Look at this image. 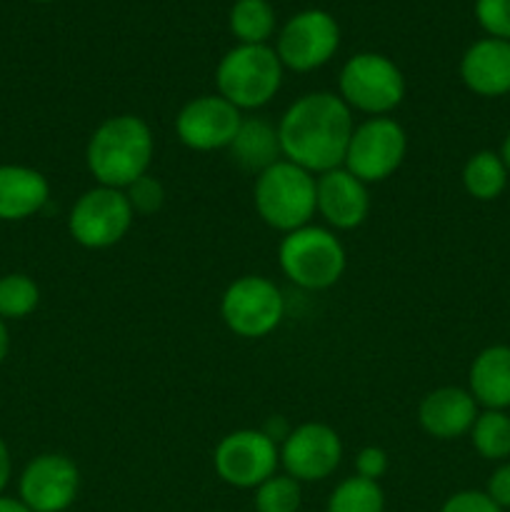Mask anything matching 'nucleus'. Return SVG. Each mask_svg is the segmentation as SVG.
Instances as JSON below:
<instances>
[{
	"label": "nucleus",
	"instance_id": "1",
	"mask_svg": "<svg viewBox=\"0 0 510 512\" xmlns=\"http://www.w3.org/2000/svg\"><path fill=\"white\" fill-rule=\"evenodd\" d=\"M355 130L353 110L335 93H308L295 100L278 123L283 160L313 175L343 168Z\"/></svg>",
	"mask_w": 510,
	"mask_h": 512
},
{
	"label": "nucleus",
	"instance_id": "2",
	"mask_svg": "<svg viewBox=\"0 0 510 512\" xmlns=\"http://www.w3.org/2000/svg\"><path fill=\"white\" fill-rule=\"evenodd\" d=\"M155 155V138L140 115H110L93 130L85 148V165L95 183L125 190L148 175Z\"/></svg>",
	"mask_w": 510,
	"mask_h": 512
},
{
	"label": "nucleus",
	"instance_id": "3",
	"mask_svg": "<svg viewBox=\"0 0 510 512\" xmlns=\"http://www.w3.org/2000/svg\"><path fill=\"white\" fill-rule=\"evenodd\" d=\"M283 70L270 45H235L215 68L218 95L238 110H258L278 95Z\"/></svg>",
	"mask_w": 510,
	"mask_h": 512
},
{
	"label": "nucleus",
	"instance_id": "4",
	"mask_svg": "<svg viewBox=\"0 0 510 512\" xmlns=\"http://www.w3.org/2000/svg\"><path fill=\"white\" fill-rule=\"evenodd\" d=\"M253 205L260 220L280 233L310 225L315 215V175L288 160H278L255 175Z\"/></svg>",
	"mask_w": 510,
	"mask_h": 512
},
{
	"label": "nucleus",
	"instance_id": "5",
	"mask_svg": "<svg viewBox=\"0 0 510 512\" xmlns=\"http://www.w3.org/2000/svg\"><path fill=\"white\" fill-rule=\"evenodd\" d=\"M278 263L285 278L298 288L325 290L343 278L348 255L333 230L303 225L280 240Z\"/></svg>",
	"mask_w": 510,
	"mask_h": 512
},
{
	"label": "nucleus",
	"instance_id": "6",
	"mask_svg": "<svg viewBox=\"0 0 510 512\" xmlns=\"http://www.w3.org/2000/svg\"><path fill=\"white\" fill-rule=\"evenodd\" d=\"M338 90L350 110L378 118L398 108L405 98L403 70L383 53H358L340 68Z\"/></svg>",
	"mask_w": 510,
	"mask_h": 512
},
{
	"label": "nucleus",
	"instance_id": "7",
	"mask_svg": "<svg viewBox=\"0 0 510 512\" xmlns=\"http://www.w3.org/2000/svg\"><path fill=\"white\" fill-rule=\"evenodd\" d=\"M408 155V135L398 120L388 115L368 118L355 125L345 150L343 168L368 183H383L403 165Z\"/></svg>",
	"mask_w": 510,
	"mask_h": 512
},
{
	"label": "nucleus",
	"instance_id": "8",
	"mask_svg": "<svg viewBox=\"0 0 510 512\" xmlns=\"http://www.w3.org/2000/svg\"><path fill=\"white\" fill-rule=\"evenodd\" d=\"M133 220L135 213L123 190L95 185L85 190L70 208L68 233L83 248L105 250L128 235Z\"/></svg>",
	"mask_w": 510,
	"mask_h": 512
},
{
	"label": "nucleus",
	"instance_id": "9",
	"mask_svg": "<svg viewBox=\"0 0 510 512\" xmlns=\"http://www.w3.org/2000/svg\"><path fill=\"white\" fill-rule=\"evenodd\" d=\"M220 315L230 333L238 338H265L283 323V293L263 275H243L225 288Z\"/></svg>",
	"mask_w": 510,
	"mask_h": 512
},
{
	"label": "nucleus",
	"instance_id": "10",
	"mask_svg": "<svg viewBox=\"0 0 510 512\" xmlns=\"http://www.w3.org/2000/svg\"><path fill=\"white\" fill-rule=\"evenodd\" d=\"M340 48V25L328 10L308 8L280 28L275 53L283 68L310 73L333 60Z\"/></svg>",
	"mask_w": 510,
	"mask_h": 512
},
{
	"label": "nucleus",
	"instance_id": "11",
	"mask_svg": "<svg viewBox=\"0 0 510 512\" xmlns=\"http://www.w3.org/2000/svg\"><path fill=\"white\" fill-rule=\"evenodd\" d=\"M280 463V448L263 430L228 433L213 453V468L225 485L248 490L273 478Z\"/></svg>",
	"mask_w": 510,
	"mask_h": 512
},
{
	"label": "nucleus",
	"instance_id": "12",
	"mask_svg": "<svg viewBox=\"0 0 510 512\" xmlns=\"http://www.w3.org/2000/svg\"><path fill=\"white\" fill-rule=\"evenodd\" d=\"M80 490V470L60 453L30 460L18 480V498L33 512H68Z\"/></svg>",
	"mask_w": 510,
	"mask_h": 512
},
{
	"label": "nucleus",
	"instance_id": "13",
	"mask_svg": "<svg viewBox=\"0 0 510 512\" xmlns=\"http://www.w3.org/2000/svg\"><path fill=\"white\" fill-rule=\"evenodd\" d=\"M343 458L340 435L325 423H303L280 443V463L285 475L298 483H318L330 478Z\"/></svg>",
	"mask_w": 510,
	"mask_h": 512
},
{
	"label": "nucleus",
	"instance_id": "14",
	"mask_svg": "<svg viewBox=\"0 0 510 512\" xmlns=\"http://www.w3.org/2000/svg\"><path fill=\"white\" fill-rule=\"evenodd\" d=\"M243 115L228 100L215 95H198L180 108L175 118V135L180 143L198 153L223 150L233 143Z\"/></svg>",
	"mask_w": 510,
	"mask_h": 512
},
{
	"label": "nucleus",
	"instance_id": "15",
	"mask_svg": "<svg viewBox=\"0 0 510 512\" xmlns=\"http://www.w3.org/2000/svg\"><path fill=\"white\" fill-rule=\"evenodd\" d=\"M315 213L335 230H353L370 213V193L363 180L345 168H333L315 178Z\"/></svg>",
	"mask_w": 510,
	"mask_h": 512
},
{
	"label": "nucleus",
	"instance_id": "16",
	"mask_svg": "<svg viewBox=\"0 0 510 512\" xmlns=\"http://www.w3.org/2000/svg\"><path fill=\"white\" fill-rule=\"evenodd\" d=\"M480 405L470 395V390L445 385L435 388L420 400L418 423L430 438L435 440H455L470 433L475 418L480 413Z\"/></svg>",
	"mask_w": 510,
	"mask_h": 512
},
{
	"label": "nucleus",
	"instance_id": "17",
	"mask_svg": "<svg viewBox=\"0 0 510 512\" xmlns=\"http://www.w3.org/2000/svg\"><path fill=\"white\" fill-rule=\"evenodd\" d=\"M460 78L480 98H503L510 93V43L480 38L460 58Z\"/></svg>",
	"mask_w": 510,
	"mask_h": 512
},
{
	"label": "nucleus",
	"instance_id": "18",
	"mask_svg": "<svg viewBox=\"0 0 510 512\" xmlns=\"http://www.w3.org/2000/svg\"><path fill=\"white\" fill-rule=\"evenodd\" d=\"M50 200V183L28 165H0V220L18 223L38 215Z\"/></svg>",
	"mask_w": 510,
	"mask_h": 512
},
{
	"label": "nucleus",
	"instance_id": "19",
	"mask_svg": "<svg viewBox=\"0 0 510 512\" xmlns=\"http://www.w3.org/2000/svg\"><path fill=\"white\" fill-rule=\"evenodd\" d=\"M468 390L480 408H510V345H490L475 355L468 370Z\"/></svg>",
	"mask_w": 510,
	"mask_h": 512
},
{
	"label": "nucleus",
	"instance_id": "20",
	"mask_svg": "<svg viewBox=\"0 0 510 512\" xmlns=\"http://www.w3.org/2000/svg\"><path fill=\"white\" fill-rule=\"evenodd\" d=\"M230 158L238 168L248 170V173L260 175L283 160V150H280L278 125H270L263 118H243L238 133H235L233 143L228 145Z\"/></svg>",
	"mask_w": 510,
	"mask_h": 512
},
{
	"label": "nucleus",
	"instance_id": "21",
	"mask_svg": "<svg viewBox=\"0 0 510 512\" xmlns=\"http://www.w3.org/2000/svg\"><path fill=\"white\" fill-rule=\"evenodd\" d=\"M508 178V168H505L503 158L495 150H478L463 165L465 193L470 198L480 200V203H490V200L500 198L503 190L508 188Z\"/></svg>",
	"mask_w": 510,
	"mask_h": 512
},
{
	"label": "nucleus",
	"instance_id": "22",
	"mask_svg": "<svg viewBox=\"0 0 510 512\" xmlns=\"http://www.w3.org/2000/svg\"><path fill=\"white\" fill-rule=\"evenodd\" d=\"M228 28L238 45H268L275 33V8L268 0H235Z\"/></svg>",
	"mask_w": 510,
	"mask_h": 512
},
{
	"label": "nucleus",
	"instance_id": "23",
	"mask_svg": "<svg viewBox=\"0 0 510 512\" xmlns=\"http://www.w3.org/2000/svg\"><path fill=\"white\" fill-rule=\"evenodd\" d=\"M470 443L483 460L505 463L510 458V415L505 410H483L470 428Z\"/></svg>",
	"mask_w": 510,
	"mask_h": 512
},
{
	"label": "nucleus",
	"instance_id": "24",
	"mask_svg": "<svg viewBox=\"0 0 510 512\" xmlns=\"http://www.w3.org/2000/svg\"><path fill=\"white\" fill-rule=\"evenodd\" d=\"M328 512H385V493L375 480L353 475L335 485L328 498Z\"/></svg>",
	"mask_w": 510,
	"mask_h": 512
},
{
	"label": "nucleus",
	"instance_id": "25",
	"mask_svg": "<svg viewBox=\"0 0 510 512\" xmlns=\"http://www.w3.org/2000/svg\"><path fill=\"white\" fill-rule=\"evenodd\" d=\"M40 288L23 273H8L0 278V318L23 320L38 308Z\"/></svg>",
	"mask_w": 510,
	"mask_h": 512
},
{
	"label": "nucleus",
	"instance_id": "26",
	"mask_svg": "<svg viewBox=\"0 0 510 512\" xmlns=\"http://www.w3.org/2000/svg\"><path fill=\"white\" fill-rule=\"evenodd\" d=\"M300 500V483L290 475H278L268 478L255 488V512H298Z\"/></svg>",
	"mask_w": 510,
	"mask_h": 512
},
{
	"label": "nucleus",
	"instance_id": "27",
	"mask_svg": "<svg viewBox=\"0 0 510 512\" xmlns=\"http://www.w3.org/2000/svg\"><path fill=\"white\" fill-rule=\"evenodd\" d=\"M125 198H128L130 208L135 215H153L163 208L165 203V188L155 175H143V178L135 180L133 185L123 190Z\"/></svg>",
	"mask_w": 510,
	"mask_h": 512
},
{
	"label": "nucleus",
	"instance_id": "28",
	"mask_svg": "<svg viewBox=\"0 0 510 512\" xmlns=\"http://www.w3.org/2000/svg\"><path fill=\"white\" fill-rule=\"evenodd\" d=\"M475 20L488 38L510 43V0H475Z\"/></svg>",
	"mask_w": 510,
	"mask_h": 512
},
{
	"label": "nucleus",
	"instance_id": "29",
	"mask_svg": "<svg viewBox=\"0 0 510 512\" xmlns=\"http://www.w3.org/2000/svg\"><path fill=\"white\" fill-rule=\"evenodd\" d=\"M440 512H505V510L498 508L485 490H460V493L450 495V498L445 500Z\"/></svg>",
	"mask_w": 510,
	"mask_h": 512
},
{
	"label": "nucleus",
	"instance_id": "30",
	"mask_svg": "<svg viewBox=\"0 0 510 512\" xmlns=\"http://www.w3.org/2000/svg\"><path fill=\"white\" fill-rule=\"evenodd\" d=\"M388 465V453H385L383 448H378V445H368V448L360 450L358 458H355V475L378 483V480L388 473Z\"/></svg>",
	"mask_w": 510,
	"mask_h": 512
},
{
	"label": "nucleus",
	"instance_id": "31",
	"mask_svg": "<svg viewBox=\"0 0 510 512\" xmlns=\"http://www.w3.org/2000/svg\"><path fill=\"white\" fill-rule=\"evenodd\" d=\"M485 493L490 495V500H493L498 508L510 510V463L508 460H505V463H500L498 468L490 473Z\"/></svg>",
	"mask_w": 510,
	"mask_h": 512
},
{
	"label": "nucleus",
	"instance_id": "32",
	"mask_svg": "<svg viewBox=\"0 0 510 512\" xmlns=\"http://www.w3.org/2000/svg\"><path fill=\"white\" fill-rule=\"evenodd\" d=\"M260 430H263V433L268 435V438L273 440L275 445H280L285 438H288L290 430H293V428H290V425L285 423V418H280V415H275V418H270L268 423H265Z\"/></svg>",
	"mask_w": 510,
	"mask_h": 512
},
{
	"label": "nucleus",
	"instance_id": "33",
	"mask_svg": "<svg viewBox=\"0 0 510 512\" xmlns=\"http://www.w3.org/2000/svg\"><path fill=\"white\" fill-rule=\"evenodd\" d=\"M10 475H13V460H10L8 445H5V440L0 438V495H3L5 488H8Z\"/></svg>",
	"mask_w": 510,
	"mask_h": 512
},
{
	"label": "nucleus",
	"instance_id": "34",
	"mask_svg": "<svg viewBox=\"0 0 510 512\" xmlns=\"http://www.w3.org/2000/svg\"><path fill=\"white\" fill-rule=\"evenodd\" d=\"M0 512H33L20 498H10V495H0Z\"/></svg>",
	"mask_w": 510,
	"mask_h": 512
},
{
	"label": "nucleus",
	"instance_id": "35",
	"mask_svg": "<svg viewBox=\"0 0 510 512\" xmlns=\"http://www.w3.org/2000/svg\"><path fill=\"white\" fill-rule=\"evenodd\" d=\"M8 350H10V333H8V325H5V320L0 318V363L8 358Z\"/></svg>",
	"mask_w": 510,
	"mask_h": 512
},
{
	"label": "nucleus",
	"instance_id": "36",
	"mask_svg": "<svg viewBox=\"0 0 510 512\" xmlns=\"http://www.w3.org/2000/svg\"><path fill=\"white\" fill-rule=\"evenodd\" d=\"M500 158H503L505 168H508V173H510V130H508V135L503 138V145H500Z\"/></svg>",
	"mask_w": 510,
	"mask_h": 512
},
{
	"label": "nucleus",
	"instance_id": "37",
	"mask_svg": "<svg viewBox=\"0 0 510 512\" xmlns=\"http://www.w3.org/2000/svg\"><path fill=\"white\" fill-rule=\"evenodd\" d=\"M33 3H55V0H33Z\"/></svg>",
	"mask_w": 510,
	"mask_h": 512
}]
</instances>
